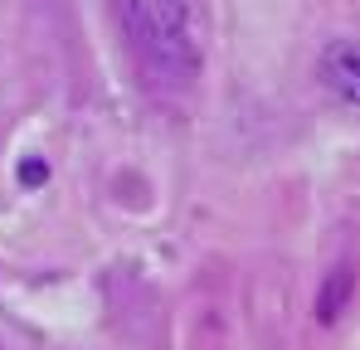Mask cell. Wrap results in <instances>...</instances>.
Returning a JSON list of instances; mask_svg holds the SVG:
<instances>
[{"label":"cell","instance_id":"obj_1","mask_svg":"<svg viewBox=\"0 0 360 350\" xmlns=\"http://www.w3.org/2000/svg\"><path fill=\"white\" fill-rule=\"evenodd\" d=\"M112 25L136 83L151 98H185L200 83L210 10L205 0H112Z\"/></svg>","mask_w":360,"mask_h":350},{"label":"cell","instance_id":"obj_2","mask_svg":"<svg viewBox=\"0 0 360 350\" xmlns=\"http://www.w3.org/2000/svg\"><path fill=\"white\" fill-rule=\"evenodd\" d=\"M321 83L346 108H360V39H336L321 49Z\"/></svg>","mask_w":360,"mask_h":350},{"label":"cell","instance_id":"obj_3","mask_svg":"<svg viewBox=\"0 0 360 350\" xmlns=\"http://www.w3.org/2000/svg\"><path fill=\"white\" fill-rule=\"evenodd\" d=\"M346 292H351V268H341L336 278H326V292H321V321H336L341 316V306H346Z\"/></svg>","mask_w":360,"mask_h":350},{"label":"cell","instance_id":"obj_4","mask_svg":"<svg viewBox=\"0 0 360 350\" xmlns=\"http://www.w3.org/2000/svg\"><path fill=\"white\" fill-rule=\"evenodd\" d=\"M20 180H30V185H39V180H44V166H39V161H30V166H20Z\"/></svg>","mask_w":360,"mask_h":350}]
</instances>
